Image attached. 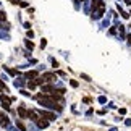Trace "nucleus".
Masks as SVG:
<instances>
[{
  "mask_svg": "<svg viewBox=\"0 0 131 131\" xmlns=\"http://www.w3.org/2000/svg\"><path fill=\"white\" fill-rule=\"evenodd\" d=\"M41 117L45 118V120H49V122H53V120H55V115H53V113H50V112H44V110L41 112Z\"/></svg>",
  "mask_w": 131,
  "mask_h": 131,
  "instance_id": "39448f33",
  "label": "nucleus"
},
{
  "mask_svg": "<svg viewBox=\"0 0 131 131\" xmlns=\"http://www.w3.org/2000/svg\"><path fill=\"white\" fill-rule=\"evenodd\" d=\"M19 92H21L23 95H29V92H28V91H24V89H21V91H19Z\"/></svg>",
  "mask_w": 131,
  "mask_h": 131,
  "instance_id": "4be33fe9",
  "label": "nucleus"
},
{
  "mask_svg": "<svg viewBox=\"0 0 131 131\" xmlns=\"http://www.w3.org/2000/svg\"><path fill=\"white\" fill-rule=\"evenodd\" d=\"M45 45H47V42H45V39H42V42H41V49H44Z\"/></svg>",
  "mask_w": 131,
  "mask_h": 131,
  "instance_id": "412c9836",
  "label": "nucleus"
},
{
  "mask_svg": "<svg viewBox=\"0 0 131 131\" xmlns=\"http://www.w3.org/2000/svg\"><path fill=\"white\" fill-rule=\"evenodd\" d=\"M28 118L31 120V122H39V115H37V112H34V110H29L28 112Z\"/></svg>",
  "mask_w": 131,
  "mask_h": 131,
  "instance_id": "20e7f679",
  "label": "nucleus"
},
{
  "mask_svg": "<svg viewBox=\"0 0 131 131\" xmlns=\"http://www.w3.org/2000/svg\"><path fill=\"white\" fill-rule=\"evenodd\" d=\"M0 88H2V89H3V92H8V88H7V86H5V83L2 81V79H0Z\"/></svg>",
  "mask_w": 131,
  "mask_h": 131,
  "instance_id": "4468645a",
  "label": "nucleus"
},
{
  "mask_svg": "<svg viewBox=\"0 0 131 131\" xmlns=\"http://www.w3.org/2000/svg\"><path fill=\"white\" fill-rule=\"evenodd\" d=\"M26 47H28L29 50H32V49H34V44H32L31 41H26Z\"/></svg>",
  "mask_w": 131,
  "mask_h": 131,
  "instance_id": "dca6fc26",
  "label": "nucleus"
},
{
  "mask_svg": "<svg viewBox=\"0 0 131 131\" xmlns=\"http://www.w3.org/2000/svg\"><path fill=\"white\" fill-rule=\"evenodd\" d=\"M5 19H7V15H5V12H0V23L5 21Z\"/></svg>",
  "mask_w": 131,
  "mask_h": 131,
  "instance_id": "2eb2a0df",
  "label": "nucleus"
},
{
  "mask_svg": "<svg viewBox=\"0 0 131 131\" xmlns=\"http://www.w3.org/2000/svg\"><path fill=\"white\" fill-rule=\"evenodd\" d=\"M28 86H29V89H34V88L37 86V83H36V81H32V79H31V81L28 83Z\"/></svg>",
  "mask_w": 131,
  "mask_h": 131,
  "instance_id": "f8f14e48",
  "label": "nucleus"
},
{
  "mask_svg": "<svg viewBox=\"0 0 131 131\" xmlns=\"http://www.w3.org/2000/svg\"><path fill=\"white\" fill-rule=\"evenodd\" d=\"M0 125H2L3 128H12V125H10V118L7 117V115H3L2 112H0Z\"/></svg>",
  "mask_w": 131,
  "mask_h": 131,
  "instance_id": "f257e3e1",
  "label": "nucleus"
},
{
  "mask_svg": "<svg viewBox=\"0 0 131 131\" xmlns=\"http://www.w3.org/2000/svg\"><path fill=\"white\" fill-rule=\"evenodd\" d=\"M118 28V32H120V36H123L125 34V26H117Z\"/></svg>",
  "mask_w": 131,
  "mask_h": 131,
  "instance_id": "f3484780",
  "label": "nucleus"
},
{
  "mask_svg": "<svg viewBox=\"0 0 131 131\" xmlns=\"http://www.w3.org/2000/svg\"><path fill=\"white\" fill-rule=\"evenodd\" d=\"M42 79H44V83H50V81H53V79H57V76H55V73H44Z\"/></svg>",
  "mask_w": 131,
  "mask_h": 131,
  "instance_id": "7ed1b4c3",
  "label": "nucleus"
},
{
  "mask_svg": "<svg viewBox=\"0 0 131 131\" xmlns=\"http://www.w3.org/2000/svg\"><path fill=\"white\" fill-rule=\"evenodd\" d=\"M70 84H71V88H78V81H74V79H71Z\"/></svg>",
  "mask_w": 131,
  "mask_h": 131,
  "instance_id": "a211bd4d",
  "label": "nucleus"
},
{
  "mask_svg": "<svg viewBox=\"0 0 131 131\" xmlns=\"http://www.w3.org/2000/svg\"><path fill=\"white\" fill-rule=\"evenodd\" d=\"M18 113H19V117H21V118H28V110L24 108V107H18Z\"/></svg>",
  "mask_w": 131,
  "mask_h": 131,
  "instance_id": "423d86ee",
  "label": "nucleus"
},
{
  "mask_svg": "<svg viewBox=\"0 0 131 131\" xmlns=\"http://www.w3.org/2000/svg\"><path fill=\"white\" fill-rule=\"evenodd\" d=\"M0 100H2V105H3V108H5V110H10V102H12L13 99L7 97V95H2V97H0Z\"/></svg>",
  "mask_w": 131,
  "mask_h": 131,
  "instance_id": "f03ea898",
  "label": "nucleus"
},
{
  "mask_svg": "<svg viewBox=\"0 0 131 131\" xmlns=\"http://www.w3.org/2000/svg\"><path fill=\"white\" fill-rule=\"evenodd\" d=\"M26 78H28V79L39 78V73H37V71H28V73H26Z\"/></svg>",
  "mask_w": 131,
  "mask_h": 131,
  "instance_id": "6e6552de",
  "label": "nucleus"
},
{
  "mask_svg": "<svg viewBox=\"0 0 131 131\" xmlns=\"http://www.w3.org/2000/svg\"><path fill=\"white\" fill-rule=\"evenodd\" d=\"M125 3H128V5H129V3H131V0H125Z\"/></svg>",
  "mask_w": 131,
  "mask_h": 131,
  "instance_id": "b1692460",
  "label": "nucleus"
},
{
  "mask_svg": "<svg viewBox=\"0 0 131 131\" xmlns=\"http://www.w3.org/2000/svg\"><path fill=\"white\" fill-rule=\"evenodd\" d=\"M37 125H39V128H47L49 126V120H39Z\"/></svg>",
  "mask_w": 131,
  "mask_h": 131,
  "instance_id": "1a4fd4ad",
  "label": "nucleus"
},
{
  "mask_svg": "<svg viewBox=\"0 0 131 131\" xmlns=\"http://www.w3.org/2000/svg\"><path fill=\"white\" fill-rule=\"evenodd\" d=\"M16 128H19L21 131H26V126H24V125H23L21 122H16Z\"/></svg>",
  "mask_w": 131,
  "mask_h": 131,
  "instance_id": "9b49d317",
  "label": "nucleus"
},
{
  "mask_svg": "<svg viewBox=\"0 0 131 131\" xmlns=\"http://www.w3.org/2000/svg\"><path fill=\"white\" fill-rule=\"evenodd\" d=\"M74 2H76V7H78V2H83V0H74Z\"/></svg>",
  "mask_w": 131,
  "mask_h": 131,
  "instance_id": "393cba45",
  "label": "nucleus"
},
{
  "mask_svg": "<svg viewBox=\"0 0 131 131\" xmlns=\"http://www.w3.org/2000/svg\"><path fill=\"white\" fill-rule=\"evenodd\" d=\"M3 70H7V71L12 74V76H15V74H16V71H15V70H12V68H8V67H3Z\"/></svg>",
  "mask_w": 131,
  "mask_h": 131,
  "instance_id": "ddd939ff",
  "label": "nucleus"
},
{
  "mask_svg": "<svg viewBox=\"0 0 131 131\" xmlns=\"http://www.w3.org/2000/svg\"><path fill=\"white\" fill-rule=\"evenodd\" d=\"M128 44L131 45V34H128Z\"/></svg>",
  "mask_w": 131,
  "mask_h": 131,
  "instance_id": "5701e85b",
  "label": "nucleus"
},
{
  "mask_svg": "<svg viewBox=\"0 0 131 131\" xmlns=\"http://www.w3.org/2000/svg\"><path fill=\"white\" fill-rule=\"evenodd\" d=\"M23 84H24L23 78H18V79H15V86H18V88H23Z\"/></svg>",
  "mask_w": 131,
  "mask_h": 131,
  "instance_id": "9d476101",
  "label": "nucleus"
},
{
  "mask_svg": "<svg viewBox=\"0 0 131 131\" xmlns=\"http://www.w3.org/2000/svg\"><path fill=\"white\" fill-rule=\"evenodd\" d=\"M81 78H83V79H86V81H91V78L88 76V74H81Z\"/></svg>",
  "mask_w": 131,
  "mask_h": 131,
  "instance_id": "aec40b11",
  "label": "nucleus"
},
{
  "mask_svg": "<svg viewBox=\"0 0 131 131\" xmlns=\"http://www.w3.org/2000/svg\"><path fill=\"white\" fill-rule=\"evenodd\" d=\"M26 34H28V37H34V32L31 31V29H28V32H26Z\"/></svg>",
  "mask_w": 131,
  "mask_h": 131,
  "instance_id": "6ab92c4d",
  "label": "nucleus"
},
{
  "mask_svg": "<svg viewBox=\"0 0 131 131\" xmlns=\"http://www.w3.org/2000/svg\"><path fill=\"white\" fill-rule=\"evenodd\" d=\"M0 39H5V41H8V39H10V34L5 31V29H0Z\"/></svg>",
  "mask_w": 131,
  "mask_h": 131,
  "instance_id": "0eeeda50",
  "label": "nucleus"
}]
</instances>
